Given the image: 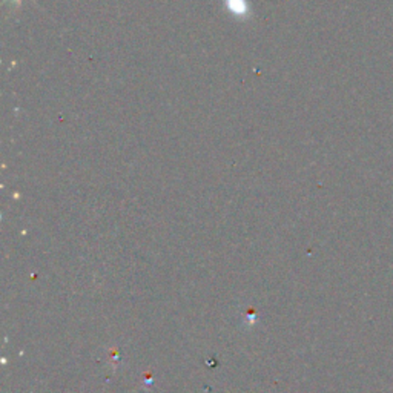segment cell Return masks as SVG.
I'll return each mask as SVG.
<instances>
[{
    "label": "cell",
    "mask_w": 393,
    "mask_h": 393,
    "mask_svg": "<svg viewBox=\"0 0 393 393\" xmlns=\"http://www.w3.org/2000/svg\"><path fill=\"white\" fill-rule=\"evenodd\" d=\"M227 5H229V10L234 14H245L248 11V5L245 0H227Z\"/></svg>",
    "instance_id": "obj_1"
}]
</instances>
